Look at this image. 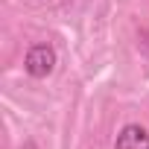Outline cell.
Wrapping results in <instances>:
<instances>
[{
  "label": "cell",
  "mask_w": 149,
  "mask_h": 149,
  "mask_svg": "<svg viewBox=\"0 0 149 149\" xmlns=\"http://www.w3.org/2000/svg\"><path fill=\"white\" fill-rule=\"evenodd\" d=\"M24 70L29 73L32 79H44L56 70V50L50 44H35L29 47L26 58H24Z\"/></svg>",
  "instance_id": "cell-1"
},
{
  "label": "cell",
  "mask_w": 149,
  "mask_h": 149,
  "mask_svg": "<svg viewBox=\"0 0 149 149\" xmlns=\"http://www.w3.org/2000/svg\"><path fill=\"white\" fill-rule=\"evenodd\" d=\"M114 149H149V132L137 123H129V126L120 129Z\"/></svg>",
  "instance_id": "cell-2"
}]
</instances>
